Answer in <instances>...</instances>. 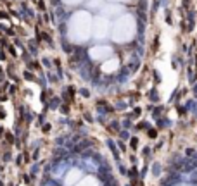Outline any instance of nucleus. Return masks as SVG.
I'll use <instances>...</instances> for the list:
<instances>
[{"label":"nucleus","instance_id":"f257e3e1","mask_svg":"<svg viewBox=\"0 0 197 186\" xmlns=\"http://www.w3.org/2000/svg\"><path fill=\"white\" fill-rule=\"evenodd\" d=\"M81 186H97V185H95V181H93V179H86V181L81 183Z\"/></svg>","mask_w":197,"mask_h":186}]
</instances>
